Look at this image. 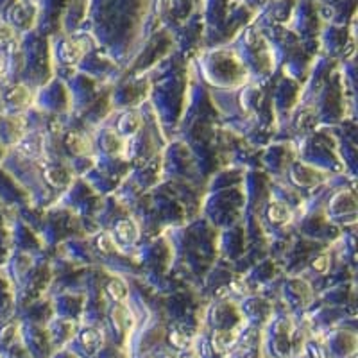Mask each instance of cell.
I'll return each instance as SVG.
<instances>
[{"instance_id":"obj_1","label":"cell","mask_w":358,"mask_h":358,"mask_svg":"<svg viewBox=\"0 0 358 358\" xmlns=\"http://www.w3.org/2000/svg\"><path fill=\"white\" fill-rule=\"evenodd\" d=\"M236 341V334L235 331H219V334L213 337V344H215V348L219 351H224L228 350L229 346H233Z\"/></svg>"},{"instance_id":"obj_2","label":"cell","mask_w":358,"mask_h":358,"mask_svg":"<svg viewBox=\"0 0 358 358\" xmlns=\"http://www.w3.org/2000/svg\"><path fill=\"white\" fill-rule=\"evenodd\" d=\"M289 210H287V206H283V204H273V206L268 208V217L274 220V222H285L287 219H289Z\"/></svg>"},{"instance_id":"obj_3","label":"cell","mask_w":358,"mask_h":358,"mask_svg":"<svg viewBox=\"0 0 358 358\" xmlns=\"http://www.w3.org/2000/svg\"><path fill=\"white\" fill-rule=\"evenodd\" d=\"M108 292H110V296L113 297L115 301H122V299H126L127 296L126 287H124L120 281H111L110 287H108Z\"/></svg>"},{"instance_id":"obj_4","label":"cell","mask_w":358,"mask_h":358,"mask_svg":"<svg viewBox=\"0 0 358 358\" xmlns=\"http://www.w3.org/2000/svg\"><path fill=\"white\" fill-rule=\"evenodd\" d=\"M117 233L120 238H124V241H131L134 236V228L133 224L129 222V220H124V222H120L117 226Z\"/></svg>"},{"instance_id":"obj_5","label":"cell","mask_w":358,"mask_h":358,"mask_svg":"<svg viewBox=\"0 0 358 358\" xmlns=\"http://www.w3.org/2000/svg\"><path fill=\"white\" fill-rule=\"evenodd\" d=\"M138 126H140V120L136 117H133V115H131V117L124 118L122 124H120L122 131H126V133H131V131H134Z\"/></svg>"},{"instance_id":"obj_6","label":"cell","mask_w":358,"mask_h":358,"mask_svg":"<svg viewBox=\"0 0 358 358\" xmlns=\"http://www.w3.org/2000/svg\"><path fill=\"white\" fill-rule=\"evenodd\" d=\"M172 342H174L176 346L183 348V346H187V344H188V338L185 337V335H181V334H178V331H176V334H172Z\"/></svg>"},{"instance_id":"obj_7","label":"cell","mask_w":358,"mask_h":358,"mask_svg":"<svg viewBox=\"0 0 358 358\" xmlns=\"http://www.w3.org/2000/svg\"><path fill=\"white\" fill-rule=\"evenodd\" d=\"M99 245H101L102 251H108V249L111 248L110 238H108V236H101V238H99Z\"/></svg>"},{"instance_id":"obj_8","label":"cell","mask_w":358,"mask_h":358,"mask_svg":"<svg viewBox=\"0 0 358 358\" xmlns=\"http://www.w3.org/2000/svg\"><path fill=\"white\" fill-rule=\"evenodd\" d=\"M313 267L317 268V271H326V267H328V262H326V258L322 257V258H319L315 264H313Z\"/></svg>"},{"instance_id":"obj_9","label":"cell","mask_w":358,"mask_h":358,"mask_svg":"<svg viewBox=\"0 0 358 358\" xmlns=\"http://www.w3.org/2000/svg\"><path fill=\"white\" fill-rule=\"evenodd\" d=\"M120 313H122V308H118L117 312H115V317H118ZM117 324H118V328H122V319H117Z\"/></svg>"},{"instance_id":"obj_10","label":"cell","mask_w":358,"mask_h":358,"mask_svg":"<svg viewBox=\"0 0 358 358\" xmlns=\"http://www.w3.org/2000/svg\"><path fill=\"white\" fill-rule=\"evenodd\" d=\"M165 358H176V357H172V355H169V357H165Z\"/></svg>"}]
</instances>
